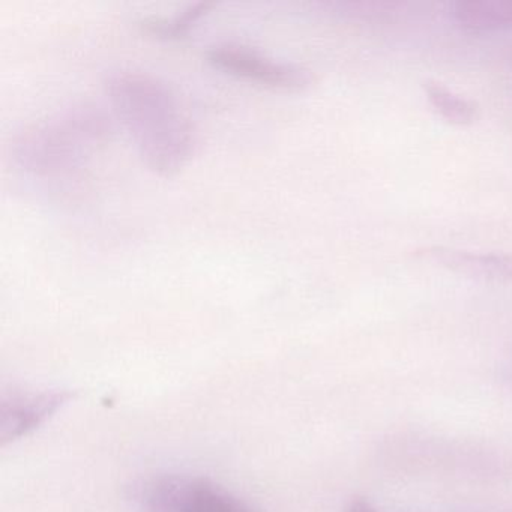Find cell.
Here are the masks:
<instances>
[{
  "label": "cell",
  "instance_id": "cell-1",
  "mask_svg": "<svg viewBox=\"0 0 512 512\" xmlns=\"http://www.w3.org/2000/svg\"><path fill=\"white\" fill-rule=\"evenodd\" d=\"M107 92L143 163L161 176L178 173L196 143L178 95L160 80L137 73L113 77Z\"/></svg>",
  "mask_w": 512,
  "mask_h": 512
},
{
  "label": "cell",
  "instance_id": "cell-2",
  "mask_svg": "<svg viewBox=\"0 0 512 512\" xmlns=\"http://www.w3.org/2000/svg\"><path fill=\"white\" fill-rule=\"evenodd\" d=\"M103 125L98 116L76 115L37 128L20 143V161L26 170L37 175L68 170L80 158V149L88 145L86 142H97V137L104 133Z\"/></svg>",
  "mask_w": 512,
  "mask_h": 512
},
{
  "label": "cell",
  "instance_id": "cell-3",
  "mask_svg": "<svg viewBox=\"0 0 512 512\" xmlns=\"http://www.w3.org/2000/svg\"><path fill=\"white\" fill-rule=\"evenodd\" d=\"M145 512H260L214 482L196 476H163L146 485Z\"/></svg>",
  "mask_w": 512,
  "mask_h": 512
},
{
  "label": "cell",
  "instance_id": "cell-4",
  "mask_svg": "<svg viewBox=\"0 0 512 512\" xmlns=\"http://www.w3.org/2000/svg\"><path fill=\"white\" fill-rule=\"evenodd\" d=\"M206 59L212 67L230 76L266 88L302 91L313 82V76L305 68L272 61L247 47L233 44L217 46L206 53Z\"/></svg>",
  "mask_w": 512,
  "mask_h": 512
},
{
  "label": "cell",
  "instance_id": "cell-5",
  "mask_svg": "<svg viewBox=\"0 0 512 512\" xmlns=\"http://www.w3.org/2000/svg\"><path fill=\"white\" fill-rule=\"evenodd\" d=\"M416 257L472 280L485 283H512V254L425 247L416 251Z\"/></svg>",
  "mask_w": 512,
  "mask_h": 512
},
{
  "label": "cell",
  "instance_id": "cell-6",
  "mask_svg": "<svg viewBox=\"0 0 512 512\" xmlns=\"http://www.w3.org/2000/svg\"><path fill=\"white\" fill-rule=\"evenodd\" d=\"M65 398L64 392H41L22 395L4 404L0 421L2 442H11L34 431L64 403Z\"/></svg>",
  "mask_w": 512,
  "mask_h": 512
},
{
  "label": "cell",
  "instance_id": "cell-7",
  "mask_svg": "<svg viewBox=\"0 0 512 512\" xmlns=\"http://www.w3.org/2000/svg\"><path fill=\"white\" fill-rule=\"evenodd\" d=\"M452 16L461 28L475 34L506 31L512 28V0H458Z\"/></svg>",
  "mask_w": 512,
  "mask_h": 512
},
{
  "label": "cell",
  "instance_id": "cell-8",
  "mask_svg": "<svg viewBox=\"0 0 512 512\" xmlns=\"http://www.w3.org/2000/svg\"><path fill=\"white\" fill-rule=\"evenodd\" d=\"M430 106L439 113L440 118L457 127H467L478 119V104L463 95L449 89L439 82H427L424 85Z\"/></svg>",
  "mask_w": 512,
  "mask_h": 512
},
{
  "label": "cell",
  "instance_id": "cell-9",
  "mask_svg": "<svg viewBox=\"0 0 512 512\" xmlns=\"http://www.w3.org/2000/svg\"><path fill=\"white\" fill-rule=\"evenodd\" d=\"M212 7H214L212 4H196L172 19L152 17V19L143 20L140 26L146 34L152 35V37L169 41L181 40L190 34L191 29L209 13Z\"/></svg>",
  "mask_w": 512,
  "mask_h": 512
},
{
  "label": "cell",
  "instance_id": "cell-10",
  "mask_svg": "<svg viewBox=\"0 0 512 512\" xmlns=\"http://www.w3.org/2000/svg\"><path fill=\"white\" fill-rule=\"evenodd\" d=\"M346 512H380L370 500L365 497H353L347 505Z\"/></svg>",
  "mask_w": 512,
  "mask_h": 512
}]
</instances>
